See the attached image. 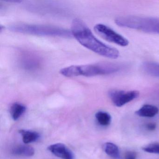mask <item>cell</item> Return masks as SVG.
I'll return each mask as SVG.
<instances>
[{
    "mask_svg": "<svg viewBox=\"0 0 159 159\" xmlns=\"http://www.w3.org/2000/svg\"><path fill=\"white\" fill-rule=\"evenodd\" d=\"M122 68L121 65L111 62H104L82 66H71L62 69L60 73L65 77L83 76L93 77L116 73Z\"/></svg>",
    "mask_w": 159,
    "mask_h": 159,
    "instance_id": "2",
    "label": "cell"
},
{
    "mask_svg": "<svg viewBox=\"0 0 159 159\" xmlns=\"http://www.w3.org/2000/svg\"><path fill=\"white\" fill-rule=\"evenodd\" d=\"M159 109L156 106L147 104L136 111L135 114L140 117L152 118L157 115Z\"/></svg>",
    "mask_w": 159,
    "mask_h": 159,
    "instance_id": "8",
    "label": "cell"
},
{
    "mask_svg": "<svg viewBox=\"0 0 159 159\" xmlns=\"http://www.w3.org/2000/svg\"><path fill=\"white\" fill-rule=\"evenodd\" d=\"M156 128V124L154 123H149L146 125V128L149 131H154Z\"/></svg>",
    "mask_w": 159,
    "mask_h": 159,
    "instance_id": "17",
    "label": "cell"
},
{
    "mask_svg": "<svg viewBox=\"0 0 159 159\" xmlns=\"http://www.w3.org/2000/svg\"><path fill=\"white\" fill-rule=\"evenodd\" d=\"M104 151L110 157L115 159L120 157V150L117 145L111 142H107L104 144Z\"/></svg>",
    "mask_w": 159,
    "mask_h": 159,
    "instance_id": "13",
    "label": "cell"
},
{
    "mask_svg": "<svg viewBox=\"0 0 159 159\" xmlns=\"http://www.w3.org/2000/svg\"><path fill=\"white\" fill-rule=\"evenodd\" d=\"M142 150L149 153L159 154V143H152L142 148Z\"/></svg>",
    "mask_w": 159,
    "mask_h": 159,
    "instance_id": "15",
    "label": "cell"
},
{
    "mask_svg": "<svg viewBox=\"0 0 159 159\" xmlns=\"http://www.w3.org/2000/svg\"><path fill=\"white\" fill-rule=\"evenodd\" d=\"M137 154L135 152L128 151L125 153L124 159H136Z\"/></svg>",
    "mask_w": 159,
    "mask_h": 159,
    "instance_id": "16",
    "label": "cell"
},
{
    "mask_svg": "<svg viewBox=\"0 0 159 159\" xmlns=\"http://www.w3.org/2000/svg\"><path fill=\"white\" fill-rule=\"evenodd\" d=\"M71 33L77 40L85 48L107 58L116 59L120 52L116 48L107 45L97 39L84 22L75 19L71 25Z\"/></svg>",
    "mask_w": 159,
    "mask_h": 159,
    "instance_id": "1",
    "label": "cell"
},
{
    "mask_svg": "<svg viewBox=\"0 0 159 159\" xmlns=\"http://www.w3.org/2000/svg\"><path fill=\"white\" fill-rule=\"evenodd\" d=\"M12 153L18 156L30 157L35 154V149L32 147L27 145H19L13 149Z\"/></svg>",
    "mask_w": 159,
    "mask_h": 159,
    "instance_id": "10",
    "label": "cell"
},
{
    "mask_svg": "<svg viewBox=\"0 0 159 159\" xmlns=\"http://www.w3.org/2000/svg\"><path fill=\"white\" fill-rule=\"evenodd\" d=\"M108 94L112 103L116 107H121L137 98L139 93L137 91L112 90Z\"/></svg>",
    "mask_w": 159,
    "mask_h": 159,
    "instance_id": "6",
    "label": "cell"
},
{
    "mask_svg": "<svg viewBox=\"0 0 159 159\" xmlns=\"http://www.w3.org/2000/svg\"><path fill=\"white\" fill-rule=\"evenodd\" d=\"M48 150L57 157L62 159H74V155L65 144L56 143L48 147Z\"/></svg>",
    "mask_w": 159,
    "mask_h": 159,
    "instance_id": "7",
    "label": "cell"
},
{
    "mask_svg": "<svg viewBox=\"0 0 159 159\" xmlns=\"http://www.w3.org/2000/svg\"><path fill=\"white\" fill-rule=\"evenodd\" d=\"M26 107L23 104L15 103L10 109V113L12 118L14 120H18L25 112Z\"/></svg>",
    "mask_w": 159,
    "mask_h": 159,
    "instance_id": "11",
    "label": "cell"
},
{
    "mask_svg": "<svg viewBox=\"0 0 159 159\" xmlns=\"http://www.w3.org/2000/svg\"><path fill=\"white\" fill-rule=\"evenodd\" d=\"M23 138V141L25 144L36 142L40 138V135L38 132L30 130L22 129L19 131Z\"/></svg>",
    "mask_w": 159,
    "mask_h": 159,
    "instance_id": "9",
    "label": "cell"
},
{
    "mask_svg": "<svg viewBox=\"0 0 159 159\" xmlns=\"http://www.w3.org/2000/svg\"><path fill=\"white\" fill-rule=\"evenodd\" d=\"M95 117L98 122L102 126H108L111 122V116L105 111H98L96 113Z\"/></svg>",
    "mask_w": 159,
    "mask_h": 159,
    "instance_id": "14",
    "label": "cell"
},
{
    "mask_svg": "<svg viewBox=\"0 0 159 159\" xmlns=\"http://www.w3.org/2000/svg\"><path fill=\"white\" fill-rule=\"evenodd\" d=\"M10 30L15 32L37 36H52L70 38L71 32L67 30L50 25L18 24L10 27Z\"/></svg>",
    "mask_w": 159,
    "mask_h": 159,
    "instance_id": "4",
    "label": "cell"
},
{
    "mask_svg": "<svg viewBox=\"0 0 159 159\" xmlns=\"http://www.w3.org/2000/svg\"><path fill=\"white\" fill-rule=\"evenodd\" d=\"M94 29L99 36L109 42L123 47L127 46L129 44L128 40L105 25L98 24L95 26Z\"/></svg>",
    "mask_w": 159,
    "mask_h": 159,
    "instance_id": "5",
    "label": "cell"
},
{
    "mask_svg": "<svg viewBox=\"0 0 159 159\" xmlns=\"http://www.w3.org/2000/svg\"><path fill=\"white\" fill-rule=\"evenodd\" d=\"M115 24L119 26L159 34V18L127 16L117 17Z\"/></svg>",
    "mask_w": 159,
    "mask_h": 159,
    "instance_id": "3",
    "label": "cell"
},
{
    "mask_svg": "<svg viewBox=\"0 0 159 159\" xmlns=\"http://www.w3.org/2000/svg\"><path fill=\"white\" fill-rule=\"evenodd\" d=\"M143 70L149 75L159 78V64L152 62H144L142 65Z\"/></svg>",
    "mask_w": 159,
    "mask_h": 159,
    "instance_id": "12",
    "label": "cell"
}]
</instances>
